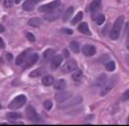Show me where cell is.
<instances>
[{
    "instance_id": "obj_1",
    "label": "cell",
    "mask_w": 129,
    "mask_h": 126,
    "mask_svg": "<svg viewBox=\"0 0 129 126\" xmlns=\"http://www.w3.org/2000/svg\"><path fill=\"white\" fill-rule=\"evenodd\" d=\"M123 23H124V16L121 15V16H118L117 19L115 20L114 24H113V27L110 31V37L111 39L113 40H116L119 35H120V32H121V28L123 26Z\"/></svg>"
},
{
    "instance_id": "obj_2",
    "label": "cell",
    "mask_w": 129,
    "mask_h": 126,
    "mask_svg": "<svg viewBox=\"0 0 129 126\" xmlns=\"http://www.w3.org/2000/svg\"><path fill=\"white\" fill-rule=\"evenodd\" d=\"M25 103H26V96L25 95H18L9 103L8 107L11 110H16V109L21 108L23 105H25Z\"/></svg>"
},
{
    "instance_id": "obj_3",
    "label": "cell",
    "mask_w": 129,
    "mask_h": 126,
    "mask_svg": "<svg viewBox=\"0 0 129 126\" xmlns=\"http://www.w3.org/2000/svg\"><path fill=\"white\" fill-rule=\"evenodd\" d=\"M60 13H61V9L57 7V8H55V9L51 10V11H48V12L44 15V20H46V21H48V22H52V21H54V20H56V19L59 18Z\"/></svg>"
},
{
    "instance_id": "obj_4",
    "label": "cell",
    "mask_w": 129,
    "mask_h": 126,
    "mask_svg": "<svg viewBox=\"0 0 129 126\" xmlns=\"http://www.w3.org/2000/svg\"><path fill=\"white\" fill-rule=\"evenodd\" d=\"M59 5H60V0H53V1L49 2V3H46V4L41 5L38 8V10L40 12H48V11H51V10L57 8Z\"/></svg>"
},
{
    "instance_id": "obj_5",
    "label": "cell",
    "mask_w": 129,
    "mask_h": 126,
    "mask_svg": "<svg viewBox=\"0 0 129 126\" xmlns=\"http://www.w3.org/2000/svg\"><path fill=\"white\" fill-rule=\"evenodd\" d=\"M26 116L32 122H38V121H40V116L38 115V113L35 111V109L32 106H28L26 108Z\"/></svg>"
},
{
    "instance_id": "obj_6",
    "label": "cell",
    "mask_w": 129,
    "mask_h": 126,
    "mask_svg": "<svg viewBox=\"0 0 129 126\" xmlns=\"http://www.w3.org/2000/svg\"><path fill=\"white\" fill-rule=\"evenodd\" d=\"M75 70H77V62H76V60H74V59H70V60H68V61L62 66L60 72H61L62 74H69V73L74 72Z\"/></svg>"
},
{
    "instance_id": "obj_7",
    "label": "cell",
    "mask_w": 129,
    "mask_h": 126,
    "mask_svg": "<svg viewBox=\"0 0 129 126\" xmlns=\"http://www.w3.org/2000/svg\"><path fill=\"white\" fill-rule=\"evenodd\" d=\"M115 83H116V81H115L114 79H110L109 81H106L105 84L102 86L100 95H101V96H105L106 94H108V93L113 89V87L115 86Z\"/></svg>"
},
{
    "instance_id": "obj_8",
    "label": "cell",
    "mask_w": 129,
    "mask_h": 126,
    "mask_svg": "<svg viewBox=\"0 0 129 126\" xmlns=\"http://www.w3.org/2000/svg\"><path fill=\"white\" fill-rule=\"evenodd\" d=\"M70 97H71V93L68 92V91H63V90H60V91H59L58 93H56L55 96H54L55 101L58 102V103L64 102V101L68 100Z\"/></svg>"
},
{
    "instance_id": "obj_9",
    "label": "cell",
    "mask_w": 129,
    "mask_h": 126,
    "mask_svg": "<svg viewBox=\"0 0 129 126\" xmlns=\"http://www.w3.org/2000/svg\"><path fill=\"white\" fill-rule=\"evenodd\" d=\"M30 52H31V48H27L26 50L22 51V52L16 57V59H15V64H16L17 66L22 65V64L24 62V60L27 58V56H28V54H29Z\"/></svg>"
},
{
    "instance_id": "obj_10",
    "label": "cell",
    "mask_w": 129,
    "mask_h": 126,
    "mask_svg": "<svg viewBox=\"0 0 129 126\" xmlns=\"http://www.w3.org/2000/svg\"><path fill=\"white\" fill-rule=\"evenodd\" d=\"M82 51L87 56H92L96 53V47L92 44H85L82 48Z\"/></svg>"
},
{
    "instance_id": "obj_11",
    "label": "cell",
    "mask_w": 129,
    "mask_h": 126,
    "mask_svg": "<svg viewBox=\"0 0 129 126\" xmlns=\"http://www.w3.org/2000/svg\"><path fill=\"white\" fill-rule=\"evenodd\" d=\"M40 0H26L23 5H22V8L25 10V11H32L35 7V4L37 2H39Z\"/></svg>"
},
{
    "instance_id": "obj_12",
    "label": "cell",
    "mask_w": 129,
    "mask_h": 126,
    "mask_svg": "<svg viewBox=\"0 0 129 126\" xmlns=\"http://www.w3.org/2000/svg\"><path fill=\"white\" fill-rule=\"evenodd\" d=\"M38 59V54L37 53H32L30 55L27 56V58L25 59V68H30L31 66H33Z\"/></svg>"
},
{
    "instance_id": "obj_13",
    "label": "cell",
    "mask_w": 129,
    "mask_h": 126,
    "mask_svg": "<svg viewBox=\"0 0 129 126\" xmlns=\"http://www.w3.org/2000/svg\"><path fill=\"white\" fill-rule=\"evenodd\" d=\"M62 58H63V57H62V55H60V54L53 55L52 60H51V69H52V70H56V69L61 65Z\"/></svg>"
},
{
    "instance_id": "obj_14",
    "label": "cell",
    "mask_w": 129,
    "mask_h": 126,
    "mask_svg": "<svg viewBox=\"0 0 129 126\" xmlns=\"http://www.w3.org/2000/svg\"><path fill=\"white\" fill-rule=\"evenodd\" d=\"M78 30L80 32H82L83 34H86V35H91V31L89 29V26L86 22H81L80 25L78 26Z\"/></svg>"
},
{
    "instance_id": "obj_15",
    "label": "cell",
    "mask_w": 129,
    "mask_h": 126,
    "mask_svg": "<svg viewBox=\"0 0 129 126\" xmlns=\"http://www.w3.org/2000/svg\"><path fill=\"white\" fill-rule=\"evenodd\" d=\"M66 87H67V81L63 80V79H59V80L54 82V89L57 90V91L64 90Z\"/></svg>"
},
{
    "instance_id": "obj_16",
    "label": "cell",
    "mask_w": 129,
    "mask_h": 126,
    "mask_svg": "<svg viewBox=\"0 0 129 126\" xmlns=\"http://www.w3.org/2000/svg\"><path fill=\"white\" fill-rule=\"evenodd\" d=\"M73 13H74V7L73 6H70L69 8H67V10L64 11V13H63V15H62V20L66 22V21H68L70 18H71V16H73Z\"/></svg>"
},
{
    "instance_id": "obj_17",
    "label": "cell",
    "mask_w": 129,
    "mask_h": 126,
    "mask_svg": "<svg viewBox=\"0 0 129 126\" xmlns=\"http://www.w3.org/2000/svg\"><path fill=\"white\" fill-rule=\"evenodd\" d=\"M27 24L29 26H31V27H37V26H39L41 24V19L38 18V17H32V18H30L28 20Z\"/></svg>"
},
{
    "instance_id": "obj_18",
    "label": "cell",
    "mask_w": 129,
    "mask_h": 126,
    "mask_svg": "<svg viewBox=\"0 0 129 126\" xmlns=\"http://www.w3.org/2000/svg\"><path fill=\"white\" fill-rule=\"evenodd\" d=\"M101 8V0H94L90 5L91 12H97Z\"/></svg>"
},
{
    "instance_id": "obj_19",
    "label": "cell",
    "mask_w": 129,
    "mask_h": 126,
    "mask_svg": "<svg viewBox=\"0 0 129 126\" xmlns=\"http://www.w3.org/2000/svg\"><path fill=\"white\" fill-rule=\"evenodd\" d=\"M21 117H22V115L20 113H17V112H10V113H7V115H6V119L10 120V121H14V120L19 119Z\"/></svg>"
},
{
    "instance_id": "obj_20",
    "label": "cell",
    "mask_w": 129,
    "mask_h": 126,
    "mask_svg": "<svg viewBox=\"0 0 129 126\" xmlns=\"http://www.w3.org/2000/svg\"><path fill=\"white\" fill-rule=\"evenodd\" d=\"M83 78V72L81 70H75L73 72V75H72V79L75 81V82H79L81 81V79Z\"/></svg>"
},
{
    "instance_id": "obj_21",
    "label": "cell",
    "mask_w": 129,
    "mask_h": 126,
    "mask_svg": "<svg viewBox=\"0 0 129 126\" xmlns=\"http://www.w3.org/2000/svg\"><path fill=\"white\" fill-rule=\"evenodd\" d=\"M41 82H42V84H43L44 86H50V85L53 84L54 81H53L52 76H50V75H46V76H44V77L42 78Z\"/></svg>"
},
{
    "instance_id": "obj_22",
    "label": "cell",
    "mask_w": 129,
    "mask_h": 126,
    "mask_svg": "<svg viewBox=\"0 0 129 126\" xmlns=\"http://www.w3.org/2000/svg\"><path fill=\"white\" fill-rule=\"evenodd\" d=\"M82 97H80V96H76V97H74L72 100H70L68 103H67V106H75V105H78V104H80L81 102H82Z\"/></svg>"
},
{
    "instance_id": "obj_23",
    "label": "cell",
    "mask_w": 129,
    "mask_h": 126,
    "mask_svg": "<svg viewBox=\"0 0 129 126\" xmlns=\"http://www.w3.org/2000/svg\"><path fill=\"white\" fill-rule=\"evenodd\" d=\"M53 55H54V50H53L52 48H47V49L44 50V52H43V58H44L45 60L50 59Z\"/></svg>"
},
{
    "instance_id": "obj_24",
    "label": "cell",
    "mask_w": 129,
    "mask_h": 126,
    "mask_svg": "<svg viewBox=\"0 0 129 126\" xmlns=\"http://www.w3.org/2000/svg\"><path fill=\"white\" fill-rule=\"evenodd\" d=\"M83 17H84V13L82 11H79L76 14V16H74V18L72 20V24H77V23L81 22V20L83 19Z\"/></svg>"
},
{
    "instance_id": "obj_25",
    "label": "cell",
    "mask_w": 129,
    "mask_h": 126,
    "mask_svg": "<svg viewBox=\"0 0 129 126\" xmlns=\"http://www.w3.org/2000/svg\"><path fill=\"white\" fill-rule=\"evenodd\" d=\"M106 79H107V77H106L104 74L100 75V76L98 77V79L96 80V86H98V87H102V86L105 84Z\"/></svg>"
},
{
    "instance_id": "obj_26",
    "label": "cell",
    "mask_w": 129,
    "mask_h": 126,
    "mask_svg": "<svg viewBox=\"0 0 129 126\" xmlns=\"http://www.w3.org/2000/svg\"><path fill=\"white\" fill-rule=\"evenodd\" d=\"M70 47H71V49H72L75 53H79L80 50H81L80 44H79V42H77V41H72L71 44H70Z\"/></svg>"
},
{
    "instance_id": "obj_27",
    "label": "cell",
    "mask_w": 129,
    "mask_h": 126,
    "mask_svg": "<svg viewBox=\"0 0 129 126\" xmlns=\"http://www.w3.org/2000/svg\"><path fill=\"white\" fill-rule=\"evenodd\" d=\"M105 67H106V70L108 72H113L115 70V68H116V65H115V62L113 60H110L105 65Z\"/></svg>"
},
{
    "instance_id": "obj_28",
    "label": "cell",
    "mask_w": 129,
    "mask_h": 126,
    "mask_svg": "<svg viewBox=\"0 0 129 126\" xmlns=\"http://www.w3.org/2000/svg\"><path fill=\"white\" fill-rule=\"evenodd\" d=\"M42 69H37V70H34V71H32L30 74H29V77L30 78H37V77H39L41 74H42Z\"/></svg>"
},
{
    "instance_id": "obj_29",
    "label": "cell",
    "mask_w": 129,
    "mask_h": 126,
    "mask_svg": "<svg viewBox=\"0 0 129 126\" xmlns=\"http://www.w3.org/2000/svg\"><path fill=\"white\" fill-rule=\"evenodd\" d=\"M95 20H96V23H97L98 25H101V24H103L104 21H105V16H104L103 14H99V15H97V17L95 18Z\"/></svg>"
},
{
    "instance_id": "obj_30",
    "label": "cell",
    "mask_w": 129,
    "mask_h": 126,
    "mask_svg": "<svg viewBox=\"0 0 129 126\" xmlns=\"http://www.w3.org/2000/svg\"><path fill=\"white\" fill-rule=\"evenodd\" d=\"M43 107H44V109L45 110H50L51 108H52V102L50 101V100H46L44 103H43Z\"/></svg>"
},
{
    "instance_id": "obj_31",
    "label": "cell",
    "mask_w": 129,
    "mask_h": 126,
    "mask_svg": "<svg viewBox=\"0 0 129 126\" xmlns=\"http://www.w3.org/2000/svg\"><path fill=\"white\" fill-rule=\"evenodd\" d=\"M127 100H129V89L126 90L121 96V101H127Z\"/></svg>"
},
{
    "instance_id": "obj_32",
    "label": "cell",
    "mask_w": 129,
    "mask_h": 126,
    "mask_svg": "<svg viewBox=\"0 0 129 126\" xmlns=\"http://www.w3.org/2000/svg\"><path fill=\"white\" fill-rule=\"evenodd\" d=\"M13 4V0H4L3 1V6L5 8H10Z\"/></svg>"
},
{
    "instance_id": "obj_33",
    "label": "cell",
    "mask_w": 129,
    "mask_h": 126,
    "mask_svg": "<svg viewBox=\"0 0 129 126\" xmlns=\"http://www.w3.org/2000/svg\"><path fill=\"white\" fill-rule=\"evenodd\" d=\"M26 38L29 41H31V42H34L35 41V36L32 33H30V32H26Z\"/></svg>"
},
{
    "instance_id": "obj_34",
    "label": "cell",
    "mask_w": 129,
    "mask_h": 126,
    "mask_svg": "<svg viewBox=\"0 0 129 126\" xmlns=\"http://www.w3.org/2000/svg\"><path fill=\"white\" fill-rule=\"evenodd\" d=\"M62 31H63L64 33H67V34H73V32H74L72 29H69V28H64Z\"/></svg>"
},
{
    "instance_id": "obj_35",
    "label": "cell",
    "mask_w": 129,
    "mask_h": 126,
    "mask_svg": "<svg viewBox=\"0 0 129 126\" xmlns=\"http://www.w3.org/2000/svg\"><path fill=\"white\" fill-rule=\"evenodd\" d=\"M4 47H5V43H4L3 39L0 37V48H4Z\"/></svg>"
},
{
    "instance_id": "obj_36",
    "label": "cell",
    "mask_w": 129,
    "mask_h": 126,
    "mask_svg": "<svg viewBox=\"0 0 129 126\" xmlns=\"http://www.w3.org/2000/svg\"><path fill=\"white\" fill-rule=\"evenodd\" d=\"M126 46H127V48L129 49V31H128V33H127V39H126Z\"/></svg>"
},
{
    "instance_id": "obj_37",
    "label": "cell",
    "mask_w": 129,
    "mask_h": 126,
    "mask_svg": "<svg viewBox=\"0 0 129 126\" xmlns=\"http://www.w3.org/2000/svg\"><path fill=\"white\" fill-rule=\"evenodd\" d=\"M63 55H64V57H69V51L67 49L63 50Z\"/></svg>"
},
{
    "instance_id": "obj_38",
    "label": "cell",
    "mask_w": 129,
    "mask_h": 126,
    "mask_svg": "<svg viewBox=\"0 0 129 126\" xmlns=\"http://www.w3.org/2000/svg\"><path fill=\"white\" fill-rule=\"evenodd\" d=\"M6 56H7V59H8V60H11V59H12V54H11V53H7Z\"/></svg>"
},
{
    "instance_id": "obj_39",
    "label": "cell",
    "mask_w": 129,
    "mask_h": 126,
    "mask_svg": "<svg viewBox=\"0 0 129 126\" xmlns=\"http://www.w3.org/2000/svg\"><path fill=\"white\" fill-rule=\"evenodd\" d=\"M4 31V26L2 24H0V32H3Z\"/></svg>"
},
{
    "instance_id": "obj_40",
    "label": "cell",
    "mask_w": 129,
    "mask_h": 126,
    "mask_svg": "<svg viewBox=\"0 0 129 126\" xmlns=\"http://www.w3.org/2000/svg\"><path fill=\"white\" fill-rule=\"evenodd\" d=\"M20 1H21V0H14V2H15L16 4H18V3H20Z\"/></svg>"
},
{
    "instance_id": "obj_41",
    "label": "cell",
    "mask_w": 129,
    "mask_h": 126,
    "mask_svg": "<svg viewBox=\"0 0 129 126\" xmlns=\"http://www.w3.org/2000/svg\"><path fill=\"white\" fill-rule=\"evenodd\" d=\"M127 124H129V117H128V121H127Z\"/></svg>"
},
{
    "instance_id": "obj_42",
    "label": "cell",
    "mask_w": 129,
    "mask_h": 126,
    "mask_svg": "<svg viewBox=\"0 0 129 126\" xmlns=\"http://www.w3.org/2000/svg\"><path fill=\"white\" fill-rule=\"evenodd\" d=\"M0 109H1V104H0Z\"/></svg>"
}]
</instances>
